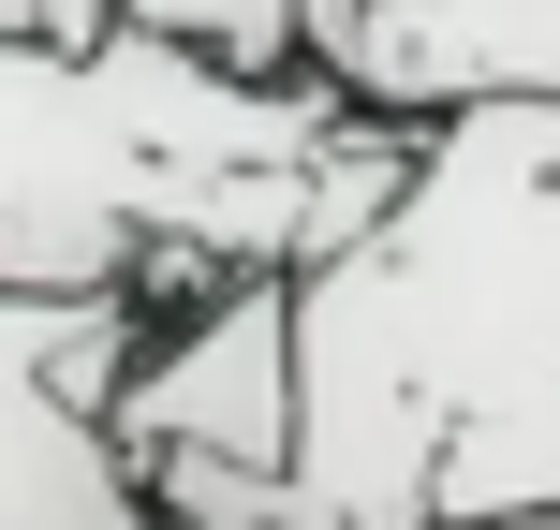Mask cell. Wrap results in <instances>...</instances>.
I'll return each instance as SVG.
<instances>
[{"mask_svg": "<svg viewBox=\"0 0 560 530\" xmlns=\"http://www.w3.org/2000/svg\"><path fill=\"white\" fill-rule=\"evenodd\" d=\"M354 89L222 74L148 30L59 59L0 45V295H133L163 251L222 280H310V177Z\"/></svg>", "mask_w": 560, "mask_h": 530, "instance_id": "1", "label": "cell"}, {"mask_svg": "<svg viewBox=\"0 0 560 530\" xmlns=\"http://www.w3.org/2000/svg\"><path fill=\"white\" fill-rule=\"evenodd\" d=\"M118 443L133 457H252V472H295V443H310L295 280H222L207 309H177L148 339L133 398H118Z\"/></svg>", "mask_w": 560, "mask_h": 530, "instance_id": "2", "label": "cell"}, {"mask_svg": "<svg viewBox=\"0 0 560 530\" xmlns=\"http://www.w3.org/2000/svg\"><path fill=\"white\" fill-rule=\"evenodd\" d=\"M0 530H177L148 457L59 384V295H0Z\"/></svg>", "mask_w": 560, "mask_h": 530, "instance_id": "3", "label": "cell"}, {"mask_svg": "<svg viewBox=\"0 0 560 530\" xmlns=\"http://www.w3.org/2000/svg\"><path fill=\"white\" fill-rule=\"evenodd\" d=\"M369 118H472V104H560V0H369L325 59Z\"/></svg>", "mask_w": 560, "mask_h": 530, "instance_id": "4", "label": "cell"}, {"mask_svg": "<svg viewBox=\"0 0 560 530\" xmlns=\"http://www.w3.org/2000/svg\"><path fill=\"white\" fill-rule=\"evenodd\" d=\"M148 502L177 530H339L310 472H252V457H148Z\"/></svg>", "mask_w": 560, "mask_h": 530, "instance_id": "5", "label": "cell"}, {"mask_svg": "<svg viewBox=\"0 0 560 530\" xmlns=\"http://www.w3.org/2000/svg\"><path fill=\"white\" fill-rule=\"evenodd\" d=\"M118 30L177 59H222V74H310V15L295 0H118Z\"/></svg>", "mask_w": 560, "mask_h": 530, "instance_id": "6", "label": "cell"}, {"mask_svg": "<svg viewBox=\"0 0 560 530\" xmlns=\"http://www.w3.org/2000/svg\"><path fill=\"white\" fill-rule=\"evenodd\" d=\"M502 530H560V516H502Z\"/></svg>", "mask_w": 560, "mask_h": 530, "instance_id": "7", "label": "cell"}]
</instances>
